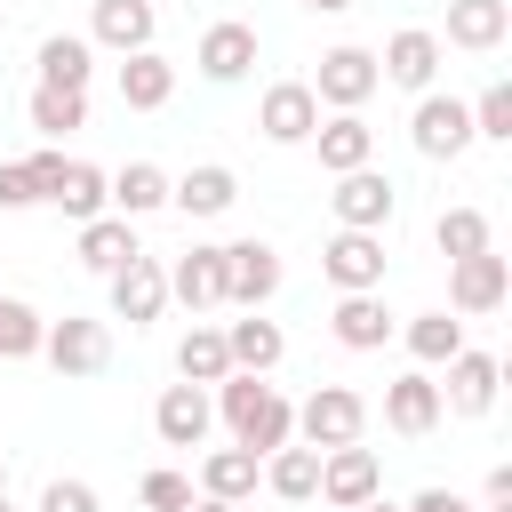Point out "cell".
Instances as JSON below:
<instances>
[{"mask_svg":"<svg viewBox=\"0 0 512 512\" xmlns=\"http://www.w3.org/2000/svg\"><path fill=\"white\" fill-rule=\"evenodd\" d=\"M216 416H224L232 448H248V456H272L280 440H296V400L264 376H240V368L216 384Z\"/></svg>","mask_w":512,"mask_h":512,"instance_id":"6da1fadb","label":"cell"},{"mask_svg":"<svg viewBox=\"0 0 512 512\" xmlns=\"http://www.w3.org/2000/svg\"><path fill=\"white\" fill-rule=\"evenodd\" d=\"M360 432H368V400H360L352 384H320V392L296 400V440H304V448H344V440H360Z\"/></svg>","mask_w":512,"mask_h":512,"instance_id":"7a4b0ae2","label":"cell"},{"mask_svg":"<svg viewBox=\"0 0 512 512\" xmlns=\"http://www.w3.org/2000/svg\"><path fill=\"white\" fill-rule=\"evenodd\" d=\"M40 360H48L56 376H104V368H112V328H104V320L64 312V320H48V328H40Z\"/></svg>","mask_w":512,"mask_h":512,"instance_id":"3957f363","label":"cell"},{"mask_svg":"<svg viewBox=\"0 0 512 512\" xmlns=\"http://www.w3.org/2000/svg\"><path fill=\"white\" fill-rule=\"evenodd\" d=\"M304 88H312L328 112H360V104L384 88V72H376V48H352V40H344V48H328V56H320V72H312Z\"/></svg>","mask_w":512,"mask_h":512,"instance_id":"277c9868","label":"cell"},{"mask_svg":"<svg viewBox=\"0 0 512 512\" xmlns=\"http://www.w3.org/2000/svg\"><path fill=\"white\" fill-rule=\"evenodd\" d=\"M408 144H416L424 160H464L480 136H472V112H464L456 96L424 88V96H416V112H408Z\"/></svg>","mask_w":512,"mask_h":512,"instance_id":"5b68a950","label":"cell"},{"mask_svg":"<svg viewBox=\"0 0 512 512\" xmlns=\"http://www.w3.org/2000/svg\"><path fill=\"white\" fill-rule=\"evenodd\" d=\"M328 208H336V224H344V232H384V224H392V208H400V192H392V176L368 160V168H344V176H336Z\"/></svg>","mask_w":512,"mask_h":512,"instance_id":"8992f818","label":"cell"},{"mask_svg":"<svg viewBox=\"0 0 512 512\" xmlns=\"http://www.w3.org/2000/svg\"><path fill=\"white\" fill-rule=\"evenodd\" d=\"M280 296V248L272 240H224V304L264 312Z\"/></svg>","mask_w":512,"mask_h":512,"instance_id":"52a82bcc","label":"cell"},{"mask_svg":"<svg viewBox=\"0 0 512 512\" xmlns=\"http://www.w3.org/2000/svg\"><path fill=\"white\" fill-rule=\"evenodd\" d=\"M368 496H384V464H376V448H360V440H344V448H320V504H336V512H360Z\"/></svg>","mask_w":512,"mask_h":512,"instance_id":"ba28073f","label":"cell"},{"mask_svg":"<svg viewBox=\"0 0 512 512\" xmlns=\"http://www.w3.org/2000/svg\"><path fill=\"white\" fill-rule=\"evenodd\" d=\"M104 288H112V320H128V328H152V320L168 312V264L144 256V248H136Z\"/></svg>","mask_w":512,"mask_h":512,"instance_id":"9c48e42d","label":"cell"},{"mask_svg":"<svg viewBox=\"0 0 512 512\" xmlns=\"http://www.w3.org/2000/svg\"><path fill=\"white\" fill-rule=\"evenodd\" d=\"M440 56H448V48H440V32H424V24H400V32L376 48V72H384L392 88L424 96V88L440 80Z\"/></svg>","mask_w":512,"mask_h":512,"instance_id":"30bf717a","label":"cell"},{"mask_svg":"<svg viewBox=\"0 0 512 512\" xmlns=\"http://www.w3.org/2000/svg\"><path fill=\"white\" fill-rule=\"evenodd\" d=\"M256 128H264V144H312L320 96H312L304 80H272V88L256 96Z\"/></svg>","mask_w":512,"mask_h":512,"instance_id":"8fae6325","label":"cell"},{"mask_svg":"<svg viewBox=\"0 0 512 512\" xmlns=\"http://www.w3.org/2000/svg\"><path fill=\"white\" fill-rule=\"evenodd\" d=\"M504 288H512V272H504V256H496V248H480V256H456V264H448V312H456V320L496 312V304H504Z\"/></svg>","mask_w":512,"mask_h":512,"instance_id":"7c38bea8","label":"cell"},{"mask_svg":"<svg viewBox=\"0 0 512 512\" xmlns=\"http://www.w3.org/2000/svg\"><path fill=\"white\" fill-rule=\"evenodd\" d=\"M320 272L336 280V296L384 288V232H344V224H336V240L320 248Z\"/></svg>","mask_w":512,"mask_h":512,"instance_id":"4fadbf2b","label":"cell"},{"mask_svg":"<svg viewBox=\"0 0 512 512\" xmlns=\"http://www.w3.org/2000/svg\"><path fill=\"white\" fill-rule=\"evenodd\" d=\"M192 64H200V80H216V88L248 80V64H256V24H240V16L208 24V32H200V48H192Z\"/></svg>","mask_w":512,"mask_h":512,"instance_id":"5bb4252c","label":"cell"},{"mask_svg":"<svg viewBox=\"0 0 512 512\" xmlns=\"http://www.w3.org/2000/svg\"><path fill=\"white\" fill-rule=\"evenodd\" d=\"M496 384H504V360L496 352H456L448 360V384H440V408H456V416H488L496 408Z\"/></svg>","mask_w":512,"mask_h":512,"instance_id":"9a60e30c","label":"cell"},{"mask_svg":"<svg viewBox=\"0 0 512 512\" xmlns=\"http://www.w3.org/2000/svg\"><path fill=\"white\" fill-rule=\"evenodd\" d=\"M440 384L424 376V368H408V376H392L384 384V424L400 432V440H424V432H440Z\"/></svg>","mask_w":512,"mask_h":512,"instance_id":"2e32d148","label":"cell"},{"mask_svg":"<svg viewBox=\"0 0 512 512\" xmlns=\"http://www.w3.org/2000/svg\"><path fill=\"white\" fill-rule=\"evenodd\" d=\"M208 424H216L208 384H168V392L152 400V432H160L168 448H200V440H208Z\"/></svg>","mask_w":512,"mask_h":512,"instance_id":"e0dca14e","label":"cell"},{"mask_svg":"<svg viewBox=\"0 0 512 512\" xmlns=\"http://www.w3.org/2000/svg\"><path fill=\"white\" fill-rule=\"evenodd\" d=\"M240 200V176L224 168V160H200V168H184V176H168V208H184L192 224H208V216H224Z\"/></svg>","mask_w":512,"mask_h":512,"instance_id":"ac0fdd59","label":"cell"},{"mask_svg":"<svg viewBox=\"0 0 512 512\" xmlns=\"http://www.w3.org/2000/svg\"><path fill=\"white\" fill-rule=\"evenodd\" d=\"M328 336H336L344 352H384V336H392L384 288H352V296H336V312H328Z\"/></svg>","mask_w":512,"mask_h":512,"instance_id":"d6986e66","label":"cell"},{"mask_svg":"<svg viewBox=\"0 0 512 512\" xmlns=\"http://www.w3.org/2000/svg\"><path fill=\"white\" fill-rule=\"evenodd\" d=\"M152 32H160L152 0H96V8H88V40H96V48H112V56L152 48Z\"/></svg>","mask_w":512,"mask_h":512,"instance_id":"ffe728a7","label":"cell"},{"mask_svg":"<svg viewBox=\"0 0 512 512\" xmlns=\"http://www.w3.org/2000/svg\"><path fill=\"white\" fill-rule=\"evenodd\" d=\"M168 296L200 320V312H216L224 304V248H184L176 264H168Z\"/></svg>","mask_w":512,"mask_h":512,"instance_id":"44dd1931","label":"cell"},{"mask_svg":"<svg viewBox=\"0 0 512 512\" xmlns=\"http://www.w3.org/2000/svg\"><path fill=\"white\" fill-rule=\"evenodd\" d=\"M504 32H512V0H448V40L440 48L488 56V48H504Z\"/></svg>","mask_w":512,"mask_h":512,"instance_id":"7402d4cb","label":"cell"},{"mask_svg":"<svg viewBox=\"0 0 512 512\" xmlns=\"http://www.w3.org/2000/svg\"><path fill=\"white\" fill-rule=\"evenodd\" d=\"M224 352H232V368H240V376H272V368H280V352H288V336H280V320L240 312V320H224Z\"/></svg>","mask_w":512,"mask_h":512,"instance_id":"603a6c76","label":"cell"},{"mask_svg":"<svg viewBox=\"0 0 512 512\" xmlns=\"http://www.w3.org/2000/svg\"><path fill=\"white\" fill-rule=\"evenodd\" d=\"M312 144H320V168H328V176H344V168H368V160H376V128H368L360 112H328V120L312 128Z\"/></svg>","mask_w":512,"mask_h":512,"instance_id":"cb8c5ba5","label":"cell"},{"mask_svg":"<svg viewBox=\"0 0 512 512\" xmlns=\"http://www.w3.org/2000/svg\"><path fill=\"white\" fill-rule=\"evenodd\" d=\"M168 96H176V64H168L160 48L120 56V104H128V112H160Z\"/></svg>","mask_w":512,"mask_h":512,"instance_id":"d4e9b609","label":"cell"},{"mask_svg":"<svg viewBox=\"0 0 512 512\" xmlns=\"http://www.w3.org/2000/svg\"><path fill=\"white\" fill-rule=\"evenodd\" d=\"M48 208H64V224H88V216H104V208H112V176H104L96 160H64V176H56Z\"/></svg>","mask_w":512,"mask_h":512,"instance_id":"484cf974","label":"cell"},{"mask_svg":"<svg viewBox=\"0 0 512 512\" xmlns=\"http://www.w3.org/2000/svg\"><path fill=\"white\" fill-rule=\"evenodd\" d=\"M264 488H272L280 504H312V496H320V448L280 440V448L264 456Z\"/></svg>","mask_w":512,"mask_h":512,"instance_id":"4316f807","label":"cell"},{"mask_svg":"<svg viewBox=\"0 0 512 512\" xmlns=\"http://www.w3.org/2000/svg\"><path fill=\"white\" fill-rule=\"evenodd\" d=\"M128 256H136V216H112V208H104V216H88V224H80V264H88V272H104V280H112Z\"/></svg>","mask_w":512,"mask_h":512,"instance_id":"83f0119b","label":"cell"},{"mask_svg":"<svg viewBox=\"0 0 512 512\" xmlns=\"http://www.w3.org/2000/svg\"><path fill=\"white\" fill-rule=\"evenodd\" d=\"M256 480H264V456H248V448H208V456H200V496L248 504Z\"/></svg>","mask_w":512,"mask_h":512,"instance_id":"f1b7e54d","label":"cell"},{"mask_svg":"<svg viewBox=\"0 0 512 512\" xmlns=\"http://www.w3.org/2000/svg\"><path fill=\"white\" fill-rule=\"evenodd\" d=\"M40 80L48 88H88L96 80V40L88 32H48L40 40Z\"/></svg>","mask_w":512,"mask_h":512,"instance_id":"f546056e","label":"cell"},{"mask_svg":"<svg viewBox=\"0 0 512 512\" xmlns=\"http://www.w3.org/2000/svg\"><path fill=\"white\" fill-rule=\"evenodd\" d=\"M24 120H32L40 136H72V128H88V88H48V80H32Z\"/></svg>","mask_w":512,"mask_h":512,"instance_id":"4dcf8cb0","label":"cell"},{"mask_svg":"<svg viewBox=\"0 0 512 512\" xmlns=\"http://www.w3.org/2000/svg\"><path fill=\"white\" fill-rule=\"evenodd\" d=\"M176 376H184V384H224V376H232V352H224V328H208V320H192V328H184V344H176Z\"/></svg>","mask_w":512,"mask_h":512,"instance_id":"1f68e13d","label":"cell"},{"mask_svg":"<svg viewBox=\"0 0 512 512\" xmlns=\"http://www.w3.org/2000/svg\"><path fill=\"white\" fill-rule=\"evenodd\" d=\"M160 208H168V168L128 160V168L112 176V216H160Z\"/></svg>","mask_w":512,"mask_h":512,"instance_id":"d6a6232c","label":"cell"},{"mask_svg":"<svg viewBox=\"0 0 512 512\" xmlns=\"http://www.w3.org/2000/svg\"><path fill=\"white\" fill-rule=\"evenodd\" d=\"M400 336H408L416 368H448V360L464 352V320H456V312H416V320H408Z\"/></svg>","mask_w":512,"mask_h":512,"instance_id":"836d02e7","label":"cell"},{"mask_svg":"<svg viewBox=\"0 0 512 512\" xmlns=\"http://www.w3.org/2000/svg\"><path fill=\"white\" fill-rule=\"evenodd\" d=\"M432 248H440L448 264H456V256H480V248H488V216H480V208H440Z\"/></svg>","mask_w":512,"mask_h":512,"instance_id":"e575fe53","label":"cell"},{"mask_svg":"<svg viewBox=\"0 0 512 512\" xmlns=\"http://www.w3.org/2000/svg\"><path fill=\"white\" fill-rule=\"evenodd\" d=\"M40 328H48V320H40L24 296H0V360H32V352H40Z\"/></svg>","mask_w":512,"mask_h":512,"instance_id":"d590c367","label":"cell"},{"mask_svg":"<svg viewBox=\"0 0 512 512\" xmlns=\"http://www.w3.org/2000/svg\"><path fill=\"white\" fill-rule=\"evenodd\" d=\"M472 136H488V144H512V80H488L472 104Z\"/></svg>","mask_w":512,"mask_h":512,"instance_id":"8d00e7d4","label":"cell"},{"mask_svg":"<svg viewBox=\"0 0 512 512\" xmlns=\"http://www.w3.org/2000/svg\"><path fill=\"white\" fill-rule=\"evenodd\" d=\"M136 496H144V512H184V504H192V480L160 464V472H144V480H136Z\"/></svg>","mask_w":512,"mask_h":512,"instance_id":"74e56055","label":"cell"},{"mask_svg":"<svg viewBox=\"0 0 512 512\" xmlns=\"http://www.w3.org/2000/svg\"><path fill=\"white\" fill-rule=\"evenodd\" d=\"M40 512H104V504H96L88 480H48V488H40Z\"/></svg>","mask_w":512,"mask_h":512,"instance_id":"f35d334b","label":"cell"},{"mask_svg":"<svg viewBox=\"0 0 512 512\" xmlns=\"http://www.w3.org/2000/svg\"><path fill=\"white\" fill-rule=\"evenodd\" d=\"M0 208L16 216V208H40V192H32V176H24V160H0Z\"/></svg>","mask_w":512,"mask_h":512,"instance_id":"ab89813d","label":"cell"},{"mask_svg":"<svg viewBox=\"0 0 512 512\" xmlns=\"http://www.w3.org/2000/svg\"><path fill=\"white\" fill-rule=\"evenodd\" d=\"M24 176H32V192L48 200V192H56V176H64V152H56V144H40V152L24 160Z\"/></svg>","mask_w":512,"mask_h":512,"instance_id":"60d3db41","label":"cell"},{"mask_svg":"<svg viewBox=\"0 0 512 512\" xmlns=\"http://www.w3.org/2000/svg\"><path fill=\"white\" fill-rule=\"evenodd\" d=\"M408 512H480L472 496H456V488H416L408 496Z\"/></svg>","mask_w":512,"mask_h":512,"instance_id":"b9f144b4","label":"cell"},{"mask_svg":"<svg viewBox=\"0 0 512 512\" xmlns=\"http://www.w3.org/2000/svg\"><path fill=\"white\" fill-rule=\"evenodd\" d=\"M480 512H512V464H496V472L480 480Z\"/></svg>","mask_w":512,"mask_h":512,"instance_id":"7bdbcfd3","label":"cell"},{"mask_svg":"<svg viewBox=\"0 0 512 512\" xmlns=\"http://www.w3.org/2000/svg\"><path fill=\"white\" fill-rule=\"evenodd\" d=\"M184 512H240V504H224V496H192Z\"/></svg>","mask_w":512,"mask_h":512,"instance_id":"ee69618b","label":"cell"},{"mask_svg":"<svg viewBox=\"0 0 512 512\" xmlns=\"http://www.w3.org/2000/svg\"><path fill=\"white\" fill-rule=\"evenodd\" d=\"M304 8H312V16H344L352 0H304Z\"/></svg>","mask_w":512,"mask_h":512,"instance_id":"f6af8a7d","label":"cell"},{"mask_svg":"<svg viewBox=\"0 0 512 512\" xmlns=\"http://www.w3.org/2000/svg\"><path fill=\"white\" fill-rule=\"evenodd\" d=\"M360 512H408V504H384V496H368V504H360Z\"/></svg>","mask_w":512,"mask_h":512,"instance_id":"bcb514c9","label":"cell"},{"mask_svg":"<svg viewBox=\"0 0 512 512\" xmlns=\"http://www.w3.org/2000/svg\"><path fill=\"white\" fill-rule=\"evenodd\" d=\"M0 496H8V456H0Z\"/></svg>","mask_w":512,"mask_h":512,"instance_id":"7dc6e473","label":"cell"},{"mask_svg":"<svg viewBox=\"0 0 512 512\" xmlns=\"http://www.w3.org/2000/svg\"><path fill=\"white\" fill-rule=\"evenodd\" d=\"M0 512H16V504H8V496H0Z\"/></svg>","mask_w":512,"mask_h":512,"instance_id":"c3c4849f","label":"cell"}]
</instances>
